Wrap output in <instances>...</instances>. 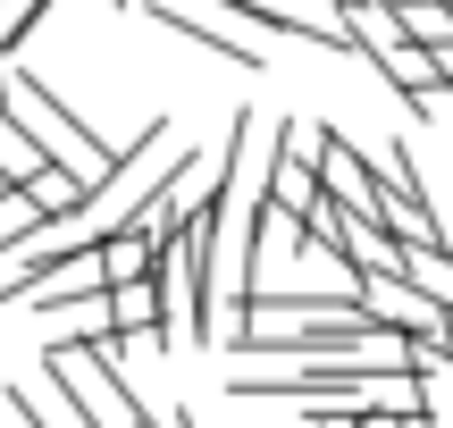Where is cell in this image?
I'll use <instances>...</instances> for the list:
<instances>
[{"label": "cell", "mask_w": 453, "mask_h": 428, "mask_svg": "<svg viewBox=\"0 0 453 428\" xmlns=\"http://www.w3.org/2000/svg\"><path fill=\"white\" fill-rule=\"evenodd\" d=\"M0 110H9L17 126H26L34 143H42L50 160L67 168V177H84V194H93V185H101V177L118 168V143H110V134H93V126H84V118L67 110V101L50 93V84L34 76L26 59H0Z\"/></svg>", "instance_id": "6da1fadb"}, {"label": "cell", "mask_w": 453, "mask_h": 428, "mask_svg": "<svg viewBox=\"0 0 453 428\" xmlns=\"http://www.w3.org/2000/svg\"><path fill=\"white\" fill-rule=\"evenodd\" d=\"M151 26H168V34H185V42H202L211 59L260 76V42H243L235 26H211V9H194V0H151Z\"/></svg>", "instance_id": "5b68a950"}, {"label": "cell", "mask_w": 453, "mask_h": 428, "mask_svg": "<svg viewBox=\"0 0 453 428\" xmlns=\"http://www.w3.org/2000/svg\"><path fill=\"white\" fill-rule=\"evenodd\" d=\"M336 9H361V0H336Z\"/></svg>", "instance_id": "5bb4252c"}, {"label": "cell", "mask_w": 453, "mask_h": 428, "mask_svg": "<svg viewBox=\"0 0 453 428\" xmlns=\"http://www.w3.org/2000/svg\"><path fill=\"white\" fill-rule=\"evenodd\" d=\"M168 428H202V420H194V412H168Z\"/></svg>", "instance_id": "4fadbf2b"}, {"label": "cell", "mask_w": 453, "mask_h": 428, "mask_svg": "<svg viewBox=\"0 0 453 428\" xmlns=\"http://www.w3.org/2000/svg\"><path fill=\"white\" fill-rule=\"evenodd\" d=\"M403 428H445V420H437V412H411V420H403Z\"/></svg>", "instance_id": "7c38bea8"}, {"label": "cell", "mask_w": 453, "mask_h": 428, "mask_svg": "<svg viewBox=\"0 0 453 428\" xmlns=\"http://www.w3.org/2000/svg\"><path fill=\"white\" fill-rule=\"evenodd\" d=\"M428 67H437V84H453V42H437V50H428Z\"/></svg>", "instance_id": "8fae6325"}, {"label": "cell", "mask_w": 453, "mask_h": 428, "mask_svg": "<svg viewBox=\"0 0 453 428\" xmlns=\"http://www.w3.org/2000/svg\"><path fill=\"white\" fill-rule=\"evenodd\" d=\"M311 160H319V194L327 202H344L353 218H378V227H387V185H378V168L361 160L336 126H319V151H311Z\"/></svg>", "instance_id": "277c9868"}, {"label": "cell", "mask_w": 453, "mask_h": 428, "mask_svg": "<svg viewBox=\"0 0 453 428\" xmlns=\"http://www.w3.org/2000/svg\"><path fill=\"white\" fill-rule=\"evenodd\" d=\"M168 168H177V151H168V126L151 118L134 143H118V168H110V177H101L93 194L76 202V210H84V227H93V235L127 227V218H134V210H143V202L168 185Z\"/></svg>", "instance_id": "7a4b0ae2"}, {"label": "cell", "mask_w": 453, "mask_h": 428, "mask_svg": "<svg viewBox=\"0 0 453 428\" xmlns=\"http://www.w3.org/2000/svg\"><path fill=\"white\" fill-rule=\"evenodd\" d=\"M9 412H17V420H26V428H84V420H76V412H67V403H59V395H50V386H26V378H17V386H9Z\"/></svg>", "instance_id": "9c48e42d"}, {"label": "cell", "mask_w": 453, "mask_h": 428, "mask_svg": "<svg viewBox=\"0 0 453 428\" xmlns=\"http://www.w3.org/2000/svg\"><path fill=\"white\" fill-rule=\"evenodd\" d=\"M110 336H177V311H168V286L160 278H127L110 286Z\"/></svg>", "instance_id": "8992f818"}, {"label": "cell", "mask_w": 453, "mask_h": 428, "mask_svg": "<svg viewBox=\"0 0 453 428\" xmlns=\"http://www.w3.org/2000/svg\"><path fill=\"white\" fill-rule=\"evenodd\" d=\"M411 412H353V428H403Z\"/></svg>", "instance_id": "30bf717a"}, {"label": "cell", "mask_w": 453, "mask_h": 428, "mask_svg": "<svg viewBox=\"0 0 453 428\" xmlns=\"http://www.w3.org/2000/svg\"><path fill=\"white\" fill-rule=\"evenodd\" d=\"M110 9H134V0H110Z\"/></svg>", "instance_id": "9a60e30c"}, {"label": "cell", "mask_w": 453, "mask_h": 428, "mask_svg": "<svg viewBox=\"0 0 453 428\" xmlns=\"http://www.w3.org/2000/svg\"><path fill=\"white\" fill-rule=\"evenodd\" d=\"M311 151H319V126H277L269 134V160H260V202H269V210H286V218H303L311 202H319V160H311Z\"/></svg>", "instance_id": "3957f363"}, {"label": "cell", "mask_w": 453, "mask_h": 428, "mask_svg": "<svg viewBox=\"0 0 453 428\" xmlns=\"http://www.w3.org/2000/svg\"><path fill=\"white\" fill-rule=\"evenodd\" d=\"M403 278L453 311V244H411V252H403Z\"/></svg>", "instance_id": "ba28073f"}, {"label": "cell", "mask_w": 453, "mask_h": 428, "mask_svg": "<svg viewBox=\"0 0 453 428\" xmlns=\"http://www.w3.org/2000/svg\"><path fill=\"white\" fill-rule=\"evenodd\" d=\"M101 278H110V286H127V278H160V252H151L134 227H110V235H101Z\"/></svg>", "instance_id": "52a82bcc"}]
</instances>
